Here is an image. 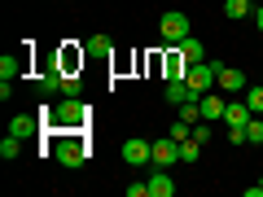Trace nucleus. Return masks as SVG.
<instances>
[{
	"instance_id": "412c9836",
	"label": "nucleus",
	"mask_w": 263,
	"mask_h": 197,
	"mask_svg": "<svg viewBox=\"0 0 263 197\" xmlns=\"http://www.w3.org/2000/svg\"><path fill=\"white\" fill-rule=\"evenodd\" d=\"M246 145H263V119H259V114L246 123Z\"/></svg>"
},
{
	"instance_id": "f8f14e48",
	"label": "nucleus",
	"mask_w": 263,
	"mask_h": 197,
	"mask_svg": "<svg viewBox=\"0 0 263 197\" xmlns=\"http://www.w3.org/2000/svg\"><path fill=\"white\" fill-rule=\"evenodd\" d=\"M250 119H254V110H250L246 101H228V110H224V123H228V127H246Z\"/></svg>"
},
{
	"instance_id": "ddd939ff",
	"label": "nucleus",
	"mask_w": 263,
	"mask_h": 197,
	"mask_svg": "<svg viewBox=\"0 0 263 197\" xmlns=\"http://www.w3.org/2000/svg\"><path fill=\"white\" fill-rule=\"evenodd\" d=\"M162 70H167V79H184V75H189V62H184V53H180V48H171V53L162 57Z\"/></svg>"
},
{
	"instance_id": "2eb2a0df",
	"label": "nucleus",
	"mask_w": 263,
	"mask_h": 197,
	"mask_svg": "<svg viewBox=\"0 0 263 197\" xmlns=\"http://www.w3.org/2000/svg\"><path fill=\"white\" fill-rule=\"evenodd\" d=\"M224 110H228V101H219V96H211V92H202V119H224Z\"/></svg>"
},
{
	"instance_id": "c756f323",
	"label": "nucleus",
	"mask_w": 263,
	"mask_h": 197,
	"mask_svg": "<svg viewBox=\"0 0 263 197\" xmlns=\"http://www.w3.org/2000/svg\"><path fill=\"white\" fill-rule=\"evenodd\" d=\"M259 84H263V79H259Z\"/></svg>"
},
{
	"instance_id": "9d476101",
	"label": "nucleus",
	"mask_w": 263,
	"mask_h": 197,
	"mask_svg": "<svg viewBox=\"0 0 263 197\" xmlns=\"http://www.w3.org/2000/svg\"><path fill=\"white\" fill-rule=\"evenodd\" d=\"M224 92H246V70H237V66H219V79H215Z\"/></svg>"
},
{
	"instance_id": "b1692460",
	"label": "nucleus",
	"mask_w": 263,
	"mask_h": 197,
	"mask_svg": "<svg viewBox=\"0 0 263 197\" xmlns=\"http://www.w3.org/2000/svg\"><path fill=\"white\" fill-rule=\"evenodd\" d=\"M197 153H202V145H197V141H184V145H180V162H184V167H193Z\"/></svg>"
},
{
	"instance_id": "dca6fc26",
	"label": "nucleus",
	"mask_w": 263,
	"mask_h": 197,
	"mask_svg": "<svg viewBox=\"0 0 263 197\" xmlns=\"http://www.w3.org/2000/svg\"><path fill=\"white\" fill-rule=\"evenodd\" d=\"M22 70H27V57H9V53L0 57V79H18Z\"/></svg>"
},
{
	"instance_id": "f257e3e1",
	"label": "nucleus",
	"mask_w": 263,
	"mask_h": 197,
	"mask_svg": "<svg viewBox=\"0 0 263 197\" xmlns=\"http://www.w3.org/2000/svg\"><path fill=\"white\" fill-rule=\"evenodd\" d=\"M88 105L79 101V96H62V105H44V110H40V123H44L48 131H84L88 127Z\"/></svg>"
},
{
	"instance_id": "c85d7f7f",
	"label": "nucleus",
	"mask_w": 263,
	"mask_h": 197,
	"mask_svg": "<svg viewBox=\"0 0 263 197\" xmlns=\"http://www.w3.org/2000/svg\"><path fill=\"white\" fill-rule=\"evenodd\" d=\"M259 184H263V180H259Z\"/></svg>"
},
{
	"instance_id": "393cba45",
	"label": "nucleus",
	"mask_w": 263,
	"mask_h": 197,
	"mask_svg": "<svg viewBox=\"0 0 263 197\" xmlns=\"http://www.w3.org/2000/svg\"><path fill=\"white\" fill-rule=\"evenodd\" d=\"M246 105H250L254 114H263V84H254V88H246Z\"/></svg>"
},
{
	"instance_id": "39448f33",
	"label": "nucleus",
	"mask_w": 263,
	"mask_h": 197,
	"mask_svg": "<svg viewBox=\"0 0 263 197\" xmlns=\"http://www.w3.org/2000/svg\"><path fill=\"white\" fill-rule=\"evenodd\" d=\"M62 79H66V70H62L57 62H53V66H44V70L35 75V92L48 101V96H57V92H62Z\"/></svg>"
},
{
	"instance_id": "bb28decb",
	"label": "nucleus",
	"mask_w": 263,
	"mask_h": 197,
	"mask_svg": "<svg viewBox=\"0 0 263 197\" xmlns=\"http://www.w3.org/2000/svg\"><path fill=\"white\" fill-rule=\"evenodd\" d=\"M228 141H233V145H246V127H228Z\"/></svg>"
},
{
	"instance_id": "5701e85b",
	"label": "nucleus",
	"mask_w": 263,
	"mask_h": 197,
	"mask_svg": "<svg viewBox=\"0 0 263 197\" xmlns=\"http://www.w3.org/2000/svg\"><path fill=\"white\" fill-rule=\"evenodd\" d=\"M79 92H84V79H79V70H75V75L62 79V96H79Z\"/></svg>"
},
{
	"instance_id": "423d86ee",
	"label": "nucleus",
	"mask_w": 263,
	"mask_h": 197,
	"mask_svg": "<svg viewBox=\"0 0 263 197\" xmlns=\"http://www.w3.org/2000/svg\"><path fill=\"white\" fill-rule=\"evenodd\" d=\"M158 31H162V40H167V44H180V40L189 35V18H184L180 9H171V13H162Z\"/></svg>"
},
{
	"instance_id": "20e7f679",
	"label": "nucleus",
	"mask_w": 263,
	"mask_h": 197,
	"mask_svg": "<svg viewBox=\"0 0 263 197\" xmlns=\"http://www.w3.org/2000/svg\"><path fill=\"white\" fill-rule=\"evenodd\" d=\"M123 162H127V167H145V162H154V141H145V136H127V141H123Z\"/></svg>"
},
{
	"instance_id": "9b49d317",
	"label": "nucleus",
	"mask_w": 263,
	"mask_h": 197,
	"mask_svg": "<svg viewBox=\"0 0 263 197\" xmlns=\"http://www.w3.org/2000/svg\"><path fill=\"white\" fill-rule=\"evenodd\" d=\"M40 127H44V123H40L35 114H18V119L9 123V136H18V141H31V136H35Z\"/></svg>"
},
{
	"instance_id": "f3484780",
	"label": "nucleus",
	"mask_w": 263,
	"mask_h": 197,
	"mask_svg": "<svg viewBox=\"0 0 263 197\" xmlns=\"http://www.w3.org/2000/svg\"><path fill=\"white\" fill-rule=\"evenodd\" d=\"M176 48H180V53H184V62H189V66H193V62H206V57H202V44H197L193 35H184V40H180Z\"/></svg>"
},
{
	"instance_id": "cd10ccee",
	"label": "nucleus",
	"mask_w": 263,
	"mask_h": 197,
	"mask_svg": "<svg viewBox=\"0 0 263 197\" xmlns=\"http://www.w3.org/2000/svg\"><path fill=\"white\" fill-rule=\"evenodd\" d=\"M254 27L263 31V5H259V9H254Z\"/></svg>"
},
{
	"instance_id": "a211bd4d",
	"label": "nucleus",
	"mask_w": 263,
	"mask_h": 197,
	"mask_svg": "<svg viewBox=\"0 0 263 197\" xmlns=\"http://www.w3.org/2000/svg\"><path fill=\"white\" fill-rule=\"evenodd\" d=\"M114 53V40L110 35H92L88 40V57H110Z\"/></svg>"
},
{
	"instance_id": "0eeeda50",
	"label": "nucleus",
	"mask_w": 263,
	"mask_h": 197,
	"mask_svg": "<svg viewBox=\"0 0 263 197\" xmlns=\"http://www.w3.org/2000/svg\"><path fill=\"white\" fill-rule=\"evenodd\" d=\"M176 162H180V141H171V136L154 141V167H176Z\"/></svg>"
},
{
	"instance_id": "4468645a",
	"label": "nucleus",
	"mask_w": 263,
	"mask_h": 197,
	"mask_svg": "<svg viewBox=\"0 0 263 197\" xmlns=\"http://www.w3.org/2000/svg\"><path fill=\"white\" fill-rule=\"evenodd\" d=\"M167 96L171 105H184V101H193V88H189V79H167Z\"/></svg>"
},
{
	"instance_id": "7c9ffc66",
	"label": "nucleus",
	"mask_w": 263,
	"mask_h": 197,
	"mask_svg": "<svg viewBox=\"0 0 263 197\" xmlns=\"http://www.w3.org/2000/svg\"><path fill=\"white\" fill-rule=\"evenodd\" d=\"M259 119H263V114H259Z\"/></svg>"
},
{
	"instance_id": "a878e982",
	"label": "nucleus",
	"mask_w": 263,
	"mask_h": 197,
	"mask_svg": "<svg viewBox=\"0 0 263 197\" xmlns=\"http://www.w3.org/2000/svg\"><path fill=\"white\" fill-rule=\"evenodd\" d=\"M193 141L197 145H211V127H206V123H193Z\"/></svg>"
},
{
	"instance_id": "aec40b11",
	"label": "nucleus",
	"mask_w": 263,
	"mask_h": 197,
	"mask_svg": "<svg viewBox=\"0 0 263 197\" xmlns=\"http://www.w3.org/2000/svg\"><path fill=\"white\" fill-rule=\"evenodd\" d=\"M18 153H22V141H18V136H5V141H0V158H5V162H13Z\"/></svg>"
},
{
	"instance_id": "6e6552de",
	"label": "nucleus",
	"mask_w": 263,
	"mask_h": 197,
	"mask_svg": "<svg viewBox=\"0 0 263 197\" xmlns=\"http://www.w3.org/2000/svg\"><path fill=\"white\" fill-rule=\"evenodd\" d=\"M84 57H88V48H75V40H66V48L57 53V66H62L66 75H75L79 66H84Z\"/></svg>"
},
{
	"instance_id": "f03ea898",
	"label": "nucleus",
	"mask_w": 263,
	"mask_h": 197,
	"mask_svg": "<svg viewBox=\"0 0 263 197\" xmlns=\"http://www.w3.org/2000/svg\"><path fill=\"white\" fill-rule=\"evenodd\" d=\"M53 153L62 167H84L88 162V141L79 136V131H53Z\"/></svg>"
},
{
	"instance_id": "4be33fe9",
	"label": "nucleus",
	"mask_w": 263,
	"mask_h": 197,
	"mask_svg": "<svg viewBox=\"0 0 263 197\" xmlns=\"http://www.w3.org/2000/svg\"><path fill=\"white\" fill-rule=\"evenodd\" d=\"M250 13V0H224V18H246Z\"/></svg>"
},
{
	"instance_id": "1a4fd4ad",
	"label": "nucleus",
	"mask_w": 263,
	"mask_h": 197,
	"mask_svg": "<svg viewBox=\"0 0 263 197\" xmlns=\"http://www.w3.org/2000/svg\"><path fill=\"white\" fill-rule=\"evenodd\" d=\"M171 193H176L171 171H167V167H154V175H149V197H171Z\"/></svg>"
},
{
	"instance_id": "7ed1b4c3",
	"label": "nucleus",
	"mask_w": 263,
	"mask_h": 197,
	"mask_svg": "<svg viewBox=\"0 0 263 197\" xmlns=\"http://www.w3.org/2000/svg\"><path fill=\"white\" fill-rule=\"evenodd\" d=\"M189 88H193V96H202V92H211V84L219 79V62H193L189 66Z\"/></svg>"
},
{
	"instance_id": "6ab92c4d",
	"label": "nucleus",
	"mask_w": 263,
	"mask_h": 197,
	"mask_svg": "<svg viewBox=\"0 0 263 197\" xmlns=\"http://www.w3.org/2000/svg\"><path fill=\"white\" fill-rule=\"evenodd\" d=\"M167 136H171V141H180V145H184V141H193V123L176 119V123H171V131H167Z\"/></svg>"
}]
</instances>
